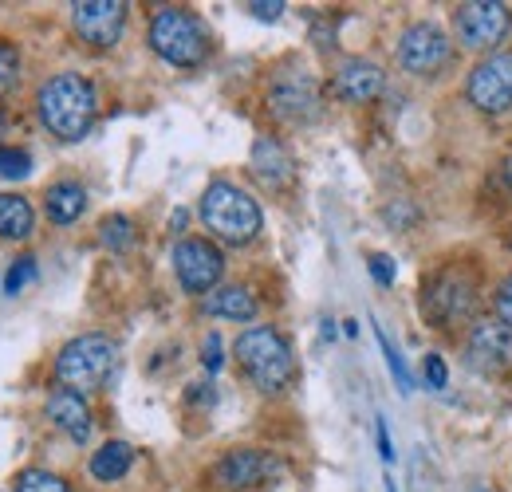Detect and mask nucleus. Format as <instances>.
Instances as JSON below:
<instances>
[{
    "label": "nucleus",
    "instance_id": "obj_1",
    "mask_svg": "<svg viewBox=\"0 0 512 492\" xmlns=\"http://www.w3.org/2000/svg\"><path fill=\"white\" fill-rule=\"evenodd\" d=\"M36 111H40V123L60 142H79L99 115V99H95L91 79H83L79 71H60L40 87Z\"/></svg>",
    "mask_w": 512,
    "mask_h": 492
},
{
    "label": "nucleus",
    "instance_id": "obj_2",
    "mask_svg": "<svg viewBox=\"0 0 512 492\" xmlns=\"http://www.w3.org/2000/svg\"><path fill=\"white\" fill-rule=\"evenodd\" d=\"M201 225L221 241V245L245 248L253 245L264 229V213L253 201V193H245L233 182H209V189L201 193Z\"/></svg>",
    "mask_w": 512,
    "mask_h": 492
},
{
    "label": "nucleus",
    "instance_id": "obj_3",
    "mask_svg": "<svg viewBox=\"0 0 512 492\" xmlns=\"http://www.w3.org/2000/svg\"><path fill=\"white\" fill-rule=\"evenodd\" d=\"M233 355L241 370L249 374L260 394H284L296 382V355L292 343L276 331V327H249L237 335Z\"/></svg>",
    "mask_w": 512,
    "mask_h": 492
},
{
    "label": "nucleus",
    "instance_id": "obj_4",
    "mask_svg": "<svg viewBox=\"0 0 512 492\" xmlns=\"http://www.w3.org/2000/svg\"><path fill=\"white\" fill-rule=\"evenodd\" d=\"M477 304H481V284H477V272L465 264H449L422 288V315L442 331L473 323Z\"/></svg>",
    "mask_w": 512,
    "mask_h": 492
},
{
    "label": "nucleus",
    "instance_id": "obj_5",
    "mask_svg": "<svg viewBox=\"0 0 512 492\" xmlns=\"http://www.w3.org/2000/svg\"><path fill=\"white\" fill-rule=\"evenodd\" d=\"M150 48L174 67H201L209 56V32L190 8H158L150 20Z\"/></svg>",
    "mask_w": 512,
    "mask_h": 492
},
{
    "label": "nucleus",
    "instance_id": "obj_6",
    "mask_svg": "<svg viewBox=\"0 0 512 492\" xmlns=\"http://www.w3.org/2000/svg\"><path fill=\"white\" fill-rule=\"evenodd\" d=\"M115 355H119L115 339H107V335H75L56 355V378H60V386L75 390V394L99 390L115 370Z\"/></svg>",
    "mask_w": 512,
    "mask_h": 492
},
{
    "label": "nucleus",
    "instance_id": "obj_7",
    "mask_svg": "<svg viewBox=\"0 0 512 492\" xmlns=\"http://www.w3.org/2000/svg\"><path fill=\"white\" fill-rule=\"evenodd\" d=\"M509 28H512L509 4H497V0H469V4H457V8H453L457 44L469 48V52H493L497 44H505Z\"/></svg>",
    "mask_w": 512,
    "mask_h": 492
},
{
    "label": "nucleus",
    "instance_id": "obj_8",
    "mask_svg": "<svg viewBox=\"0 0 512 492\" xmlns=\"http://www.w3.org/2000/svg\"><path fill=\"white\" fill-rule=\"evenodd\" d=\"M465 95L485 115H505L512 107V52H493L469 71Z\"/></svg>",
    "mask_w": 512,
    "mask_h": 492
},
{
    "label": "nucleus",
    "instance_id": "obj_9",
    "mask_svg": "<svg viewBox=\"0 0 512 492\" xmlns=\"http://www.w3.org/2000/svg\"><path fill=\"white\" fill-rule=\"evenodd\" d=\"M449 56H453L449 36L430 20H418L398 36V63L410 75H438L449 63Z\"/></svg>",
    "mask_w": 512,
    "mask_h": 492
},
{
    "label": "nucleus",
    "instance_id": "obj_10",
    "mask_svg": "<svg viewBox=\"0 0 512 492\" xmlns=\"http://www.w3.org/2000/svg\"><path fill=\"white\" fill-rule=\"evenodd\" d=\"M127 4L123 0H79L71 4V28L91 48H115L127 28Z\"/></svg>",
    "mask_w": 512,
    "mask_h": 492
},
{
    "label": "nucleus",
    "instance_id": "obj_11",
    "mask_svg": "<svg viewBox=\"0 0 512 492\" xmlns=\"http://www.w3.org/2000/svg\"><path fill=\"white\" fill-rule=\"evenodd\" d=\"M268 107L280 123H292V126H304L312 119H320V83L316 75L308 71H288L272 83L268 91Z\"/></svg>",
    "mask_w": 512,
    "mask_h": 492
},
{
    "label": "nucleus",
    "instance_id": "obj_12",
    "mask_svg": "<svg viewBox=\"0 0 512 492\" xmlns=\"http://www.w3.org/2000/svg\"><path fill=\"white\" fill-rule=\"evenodd\" d=\"M174 272H178V284L190 292V296H205L217 288L221 272H225V256L221 248L190 237V241H178L174 245Z\"/></svg>",
    "mask_w": 512,
    "mask_h": 492
},
{
    "label": "nucleus",
    "instance_id": "obj_13",
    "mask_svg": "<svg viewBox=\"0 0 512 492\" xmlns=\"http://www.w3.org/2000/svg\"><path fill=\"white\" fill-rule=\"evenodd\" d=\"M465 363L485 378H501L505 370H512V331L493 319L473 323L465 339Z\"/></svg>",
    "mask_w": 512,
    "mask_h": 492
},
{
    "label": "nucleus",
    "instance_id": "obj_14",
    "mask_svg": "<svg viewBox=\"0 0 512 492\" xmlns=\"http://www.w3.org/2000/svg\"><path fill=\"white\" fill-rule=\"evenodd\" d=\"M276 473H280V461H276L272 453H264V449H233V453H225V457L213 465V481L229 492L264 485V481L276 477Z\"/></svg>",
    "mask_w": 512,
    "mask_h": 492
},
{
    "label": "nucleus",
    "instance_id": "obj_15",
    "mask_svg": "<svg viewBox=\"0 0 512 492\" xmlns=\"http://www.w3.org/2000/svg\"><path fill=\"white\" fill-rule=\"evenodd\" d=\"M386 87V71L375 60H343L335 67V95L343 103H375Z\"/></svg>",
    "mask_w": 512,
    "mask_h": 492
},
{
    "label": "nucleus",
    "instance_id": "obj_16",
    "mask_svg": "<svg viewBox=\"0 0 512 492\" xmlns=\"http://www.w3.org/2000/svg\"><path fill=\"white\" fill-rule=\"evenodd\" d=\"M249 170L264 189H288L296 178V162L276 138H256L253 154H249Z\"/></svg>",
    "mask_w": 512,
    "mask_h": 492
},
{
    "label": "nucleus",
    "instance_id": "obj_17",
    "mask_svg": "<svg viewBox=\"0 0 512 492\" xmlns=\"http://www.w3.org/2000/svg\"><path fill=\"white\" fill-rule=\"evenodd\" d=\"M48 422L56 426L60 433H67L71 441H87L91 437V406H87V398L83 394H75V390H67V386H60V390H52L48 394Z\"/></svg>",
    "mask_w": 512,
    "mask_h": 492
},
{
    "label": "nucleus",
    "instance_id": "obj_18",
    "mask_svg": "<svg viewBox=\"0 0 512 492\" xmlns=\"http://www.w3.org/2000/svg\"><path fill=\"white\" fill-rule=\"evenodd\" d=\"M83 209H87V189L79 182L48 185V193H44V213H48L52 225H71V221H79Z\"/></svg>",
    "mask_w": 512,
    "mask_h": 492
},
{
    "label": "nucleus",
    "instance_id": "obj_19",
    "mask_svg": "<svg viewBox=\"0 0 512 492\" xmlns=\"http://www.w3.org/2000/svg\"><path fill=\"white\" fill-rule=\"evenodd\" d=\"M201 311L205 315H217V319H237V323H249L256 315V300L249 288L241 284H229V288H217L201 300Z\"/></svg>",
    "mask_w": 512,
    "mask_h": 492
},
{
    "label": "nucleus",
    "instance_id": "obj_20",
    "mask_svg": "<svg viewBox=\"0 0 512 492\" xmlns=\"http://www.w3.org/2000/svg\"><path fill=\"white\" fill-rule=\"evenodd\" d=\"M36 229V213L28 197L20 193H0V237L4 241H28Z\"/></svg>",
    "mask_w": 512,
    "mask_h": 492
},
{
    "label": "nucleus",
    "instance_id": "obj_21",
    "mask_svg": "<svg viewBox=\"0 0 512 492\" xmlns=\"http://www.w3.org/2000/svg\"><path fill=\"white\" fill-rule=\"evenodd\" d=\"M130 461H134V449L127 441H107L91 453V477L103 485H115L130 473Z\"/></svg>",
    "mask_w": 512,
    "mask_h": 492
},
{
    "label": "nucleus",
    "instance_id": "obj_22",
    "mask_svg": "<svg viewBox=\"0 0 512 492\" xmlns=\"http://www.w3.org/2000/svg\"><path fill=\"white\" fill-rule=\"evenodd\" d=\"M16 492H71L60 473H48V469H24L16 477Z\"/></svg>",
    "mask_w": 512,
    "mask_h": 492
},
{
    "label": "nucleus",
    "instance_id": "obj_23",
    "mask_svg": "<svg viewBox=\"0 0 512 492\" xmlns=\"http://www.w3.org/2000/svg\"><path fill=\"white\" fill-rule=\"evenodd\" d=\"M99 237H103V245L111 248V252H127L134 245V225H130V217L115 213V217H107L99 225Z\"/></svg>",
    "mask_w": 512,
    "mask_h": 492
},
{
    "label": "nucleus",
    "instance_id": "obj_24",
    "mask_svg": "<svg viewBox=\"0 0 512 492\" xmlns=\"http://www.w3.org/2000/svg\"><path fill=\"white\" fill-rule=\"evenodd\" d=\"M375 339H379V347H383L386 367H390V374H394L398 390H402V394H410V390H414V378H410V367H406V359H402V355H398V347H394V343L386 339L383 327H375Z\"/></svg>",
    "mask_w": 512,
    "mask_h": 492
},
{
    "label": "nucleus",
    "instance_id": "obj_25",
    "mask_svg": "<svg viewBox=\"0 0 512 492\" xmlns=\"http://www.w3.org/2000/svg\"><path fill=\"white\" fill-rule=\"evenodd\" d=\"M32 174V154L16 146H0V182H16Z\"/></svg>",
    "mask_w": 512,
    "mask_h": 492
},
{
    "label": "nucleus",
    "instance_id": "obj_26",
    "mask_svg": "<svg viewBox=\"0 0 512 492\" xmlns=\"http://www.w3.org/2000/svg\"><path fill=\"white\" fill-rule=\"evenodd\" d=\"M32 280H36V260H32V256H20V260L8 268V276H4V296H20Z\"/></svg>",
    "mask_w": 512,
    "mask_h": 492
},
{
    "label": "nucleus",
    "instance_id": "obj_27",
    "mask_svg": "<svg viewBox=\"0 0 512 492\" xmlns=\"http://www.w3.org/2000/svg\"><path fill=\"white\" fill-rule=\"evenodd\" d=\"M16 79H20V52H16V44H4L0 40V95L12 91Z\"/></svg>",
    "mask_w": 512,
    "mask_h": 492
},
{
    "label": "nucleus",
    "instance_id": "obj_28",
    "mask_svg": "<svg viewBox=\"0 0 512 492\" xmlns=\"http://www.w3.org/2000/svg\"><path fill=\"white\" fill-rule=\"evenodd\" d=\"M201 363H205V370H209V374H217V370L225 367V355H221V335H217V331H209V335H205V343H201Z\"/></svg>",
    "mask_w": 512,
    "mask_h": 492
},
{
    "label": "nucleus",
    "instance_id": "obj_29",
    "mask_svg": "<svg viewBox=\"0 0 512 492\" xmlns=\"http://www.w3.org/2000/svg\"><path fill=\"white\" fill-rule=\"evenodd\" d=\"M422 374H426V386H430V390H446L449 370H446V359H442V355H426Z\"/></svg>",
    "mask_w": 512,
    "mask_h": 492
},
{
    "label": "nucleus",
    "instance_id": "obj_30",
    "mask_svg": "<svg viewBox=\"0 0 512 492\" xmlns=\"http://www.w3.org/2000/svg\"><path fill=\"white\" fill-rule=\"evenodd\" d=\"M493 311H497V323H505L512 331V276L501 280V288H497V296H493Z\"/></svg>",
    "mask_w": 512,
    "mask_h": 492
},
{
    "label": "nucleus",
    "instance_id": "obj_31",
    "mask_svg": "<svg viewBox=\"0 0 512 492\" xmlns=\"http://www.w3.org/2000/svg\"><path fill=\"white\" fill-rule=\"evenodd\" d=\"M367 264H371V276H375L383 288L394 284V260H390L386 252H371V256H367Z\"/></svg>",
    "mask_w": 512,
    "mask_h": 492
},
{
    "label": "nucleus",
    "instance_id": "obj_32",
    "mask_svg": "<svg viewBox=\"0 0 512 492\" xmlns=\"http://www.w3.org/2000/svg\"><path fill=\"white\" fill-rule=\"evenodd\" d=\"M249 12H253L256 20H276L284 12V4L280 0H272V4H249Z\"/></svg>",
    "mask_w": 512,
    "mask_h": 492
},
{
    "label": "nucleus",
    "instance_id": "obj_33",
    "mask_svg": "<svg viewBox=\"0 0 512 492\" xmlns=\"http://www.w3.org/2000/svg\"><path fill=\"white\" fill-rule=\"evenodd\" d=\"M375 433H379V453H383V461H394V445H390V433H386V418L375 422Z\"/></svg>",
    "mask_w": 512,
    "mask_h": 492
},
{
    "label": "nucleus",
    "instance_id": "obj_34",
    "mask_svg": "<svg viewBox=\"0 0 512 492\" xmlns=\"http://www.w3.org/2000/svg\"><path fill=\"white\" fill-rule=\"evenodd\" d=\"M190 402H213V386H190Z\"/></svg>",
    "mask_w": 512,
    "mask_h": 492
},
{
    "label": "nucleus",
    "instance_id": "obj_35",
    "mask_svg": "<svg viewBox=\"0 0 512 492\" xmlns=\"http://www.w3.org/2000/svg\"><path fill=\"white\" fill-rule=\"evenodd\" d=\"M386 492H398V489H394V481H390V477H386Z\"/></svg>",
    "mask_w": 512,
    "mask_h": 492
},
{
    "label": "nucleus",
    "instance_id": "obj_36",
    "mask_svg": "<svg viewBox=\"0 0 512 492\" xmlns=\"http://www.w3.org/2000/svg\"><path fill=\"white\" fill-rule=\"evenodd\" d=\"M0 134H4V115H0Z\"/></svg>",
    "mask_w": 512,
    "mask_h": 492
}]
</instances>
